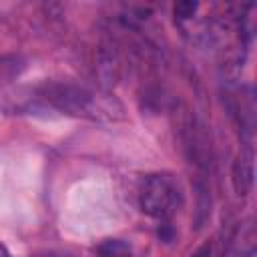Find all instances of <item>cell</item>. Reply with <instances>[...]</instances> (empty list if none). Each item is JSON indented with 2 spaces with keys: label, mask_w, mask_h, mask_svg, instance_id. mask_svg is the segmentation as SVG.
<instances>
[{
  "label": "cell",
  "mask_w": 257,
  "mask_h": 257,
  "mask_svg": "<svg viewBox=\"0 0 257 257\" xmlns=\"http://www.w3.org/2000/svg\"><path fill=\"white\" fill-rule=\"evenodd\" d=\"M189 257H227V251L221 247V241L219 239H211V241H205Z\"/></svg>",
  "instance_id": "8992f818"
},
{
  "label": "cell",
  "mask_w": 257,
  "mask_h": 257,
  "mask_svg": "<svg viewBox=\"0 0 257 257\" xmlns=\"http://www.w3.org/2000/svg\"><path fill=\"white\" fill-rule=\"evenodd\" d=\"M199 4L197 2H177L175 4V18L177 20H189L197 12Z\"/></svg>",
  "instance_id": "52a82bcc"
},
{
  "label": "cell",
  "mask_w": 257,
  "mask_h": 257,
  "mask_svg": "<svg viewBox=\"0 0 257 257\" xmlns=\"http://www.w3.org/2000/svg\"><path fill=\"white\" fill-rule=\"evenodd\" d=\"M98 257H133V249L120 239H106L98 247Z\"/></svg>",
  "instance_id": "5b68a950"
},
{
  "label": "cell",
  "mask_w": 257,
  "mask_h": 257,
  "mask_svg": "<svg viewBox=\"0 0 257 257\" xmlns=\"http://www.w3.org/2000/svg\"><path fill=\"white\" fill-rule=\"evenodd\" d=\"M24 60L16 54H4L0 56V86L16 80L24 70Z\"/></svg>",
  "instance_id": "277c9868"
},
{
  "label": "cell",
  "mask_w": 257,
  "mask_h": 257,
  "mask_svg": "<svg viewBox=\"0 0 257 257\" xmlns=\"http://www.w3.org/2000/svg\"><path fill=\"white\" fill-rule=\"evenodd\" d=\"M247 257H253V251H251V253H249V255H247Z\"/></svg>",
  "instance_id": "9c48e42d"
},
{
  "label": "cell",
  "mask_w": 257,
  "mask_h": 257,
  "mask_svg": "<svg viewBox=\"0 0 257 257\" xmlns=\"http://www.w3.org/2000/svg\"><path fill=\"white\" fill-rule=\"evenodd\" d=\"M0 257H8V253H6V249L0 245Z\"/></svg>",
  "instance_id": "ba28073f"
},
{
  "label": "cell",
  "mask_w": 257,
  "mask_h": 257,
  "mask_svg": "<svg viewBox=\"0 0 257 257\" xmlns=\"http://www.w3.org/2000/svg\"><path fill=\"white\" fill-rule=\"evenodd\" d=\"M40 96L70 116L94 122H118L126 118L122 102L106 90H92L72 82H46L40 86Z\"/></svg>",
  "instance_id": "6da1fadb"
},
{
  "label": "cell",
  "mask_w": 257,
  "mask_h": 257,
  "mask_svg": "<svg viewBox=\"0 0 257 257\" xmlns=\"http://www.w3.org/2000/svg\"><path fill=\"white\" fill-rule=\"evenodd\" d=\"M139 207L147 217L167 223L183 207V189L167 173L147 175L139 187Z\"/></svg>",
  "instance_id": "7a4b0ae2"
},
{
  "label": "cell",
  "mask_w": 257,
  "mask_h": 257,
  "mask_svg": "<svg viewBox=\"0 0 257 257\" xmlns=\"http://www.w3.org/2000/svg\"><path fill=\"white\" fill-rule=\"evenodd\" d=\"M253 149L251 145L243 147L241 153L237 155L235 163H233V171H231V181H233V189L239 197H247L249 191L253 189V177H255V163H253Z\"/></svg>",
  "instance_id": "3957f363"
}]
</instances>
